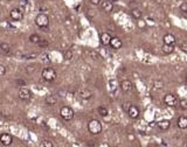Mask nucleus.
I'll list each match as a JSON object with an SVG mask.
<instances>
[{
	"mask_svg": "<svg viewBox=\"0 0 187 147\" xmlns=\"http://www.w3.org/2000/svg\"><path fill=\"white\" fill-rule=\"evenodd\" d=\"M109 1H111V2H115V1H117V0H109Z\"/></svg>",
	"mask_w": 187,
	"mask_h": 147,
	"instance_id": "4c0bfd02",
	"label": "nucleus"
},
{
	"mask_svg": "<svg viewBox=\"0 0 187 147\" xmlns=\"http://www.w3.org/2000/svg\"><path fill=\"white\" fill-rule=\"evenodd\" d=\"M5 75H6V67L0 63V77H2Z\"/></svg>",
	"mask_w": 187,
	"mask_h": 147,
	"instance_id": "c756f323",
	"label": "nucleus"
},
{
	"mask_svg": "<svg viewBox=\"0 0 187 147\" xmlns=\"http://www.w3.org/2000/svg\"><path fill=\"white\" fill-rule=\"evenodd\" d=\"M88 130L91 134H99L102 132V124L97 119H91L88 123Z\"/></svg>",
	"mask_w": 187,
	"mask_h": 147,
	"instance_id": "7ed1b4c3",
	"label": "nucleus"
},
{
	"mask_svg": "<svg viewBox=\"0 0 187 147\" xmlns=\"http://www.w3.org/2000/svg\"><path fill=\"white\" fill-rule=\"evenodd\" d=\"M179 106L183 110H187V98H184V99L179 100Z\"/></svg>",
	"mask_w": 187,
	"mask_h": 147,
	"instance_id": "bb28decb",
	"label": "nucleus"
},
{
	"mask_svg": "<svg viewBox=\"0 0 187 147\" xmlns=\"http://www.w3.org/2000/svg\"><path fill=\"white\" fill-rule=\"evenodd\" d=\"M111 35L109 34V33H102L101 34V37H99V40H101V43L103 44V46H110V41H111Z\"/></svg>",
	"mask_w": 187,
	"mask_h": 147,
	"instance_id": "f8f14e48",
	"label": "nucleus"
},
{
	"mask_svg": "<svg viewBox=\"0 0 187 147\" xmlns=\"http://www.w3.org/2000/svg\"><path fill=\"white\" fill-rule=\"evenodd\" d=\"M110 46L112 49H121L122 46H123V42L119 37H111V41H110Z\"/></svg>",
	"mask_w": 187,
	"mask_h": 147,
	"instance_id": "9b49d317",
	"label": "nucleus"
},
{
	"mask_svg": "<svg viewBox=\"0 0 187 147\" xmlns=\"http://www.w3.org/2000/svg\"><path fill=\"white\" fill-rule=\"evenodd\" d=\"M74 110L71 109V108H69V106H63L61 108V110H60V116L62 118L63 120H65V121H70V120H73V118H74Z\"/></svg>",
	"mask_w": 187,
	"mask_h": 147,
	"instance_id": "39448f33",
	"label": "nucleus"
},
{
	"mask_svg": "<svg viewBox=\"0 0 187 147\" xmlns=\"http://www.w3.org/2000/svg\"><path fill=\"white\" fill-rule=\"evenodd\" d=\"M56 103H58V98H56L55 95H49V96L46 97V104L47 105L52 106V105H55Z\"/></svg>",
	"mask_w": 187,
	"mask_h": 147,
	"instance_id": "aec40b11",
	"label": "nucleus"
},
{
	"mask_svg": "<svg viewBox=\"0 0 187 147\" xmlns=\"http://www.w3.org/2000/svg\"><path fill=\"white\" fill-rule=\"evenodd\" d=\"M101 1H102V0H90V2H91L93 5H99Z\"/></svg>",
	"mask_w": 187,
	"mask_h": 147,
	"instance_id": "c9c22d12",
	"label": "nucleus"
},
{
	"mask_svg": "<svg viewBox=\"0 0 187 147\" xmlns=\"http://www.w3.org/2000/svg\"><path fill=\"white\" fill-rule=\"evenodd\" d=\"M101 8L105 12V13H110V12H112V9H114V2H111V1H109V0H103V1H101Z\"/></svg>",
	"mask_w": 187,
	"mask_h": 147,
	"instance_id": "1a4fd4ad",
	"label": "nucleus"
},
{
	"mask_svg": "<svg viewBox=\"0 0 187 147\" xmlns=\"http://www.w3.org/2000/svg\"><path fill=\"white\" fill-rule=\"evenodd\" d=\"M37 46H40V47L45 48V47H47V46H48V41H47V40H45V39H40V41L37 42Z\"/></svg>",
	"mask_w": 187,
	"mask_h": 147,
	"instance_id": "c85d7f7f",
	"label": "nucleus"
},
{
	"mask_svg": "<svg viewBox=\"0 0 187 147\" xmlns=\"http://www.w3.org/2000/svg\"><path fill=\"white\" fill-rule=\"evenodd\" d=\"M0 49H1L2 53L9 54V52H11V46H9L8 43H6V42H1V43H0Z\"/></svg>",
	"mask_w": 187,
	"mask_h": 147,
	"instance_id": "412c9836",
	"label": "nucleus"
},
{
	"mask_svg": "<svg viewBox=\"0 0 187 147\" xmlns=\"http://www.w3.org/2000/svg\"><path fill=\"white\" fill-rule=\"evenodd\" d=\"M35 25L39 28H42V29L48 28V26H49V18H48V15L45 14V13L37 14L36 18H35Z\"/></svg>",
	"mask_w": 187,
	"mask_h": 147,
	"instance_id": "f03ea898",
	"label": "nucleus"
},
{
	"mask_svg": "<svg viewBox=\"0 0 187 147\" xmlns=\"http://www.w3.org/2000/svg\"><path fill=\"white\" fill-rule=\"evenodd\" d=\"M131 106V104L130 103H124L123 104V110H124L125 112H127V110H129V108Z\"/></svg>",
	"mask_w": 187,
	"mask_h": 147,
	"instance_id": "f704fd0d",
	"label": "nucleus"
},
{
	"mask_svg": "<svg viewBox=\"0 0 187 147\" xmlns=\"http://www.w3.org/2000/svg\"><path fill=\"white\" fill-rule=\"evenodd\" d=\"M177 124H178V127H179V128H181V130H186L187 128V117H185V116L179 117Z\"/></svg>",
	"mask_w": 187,
	"mask_h": 147,
	"instance_id": "a211bd4d",
	"label": "nucleus"
},
{
	"mask_svg": "<svg viewBox=\"0 0 187 147\" xmlns=\"http://www.w3.org/2000/svg\"><path fill=\"white\" fill-rule=\"evenodd\" d=\"M185 84H186V87H187V78L185 80Z\"/></svg>",
	"mask_w": 187,
	"mask_h": 147,
	"instance_id": "58836bf2",
	"label": "nucleus"
},
{
	"mask_svg": "<svg viewBox=\"0 0 187 147\" xmlns=\"http://www.w3.org/2000/svg\"><path fill=\"white\" fill-rule=\"evenodd\" d=\"M78 96H80V98H82V99H89V98L93 97V92H91L89 89H82V90L78 92Z\"/></svg>",
	"mask_w": 187,
	"mask_h": 147,
	"instance_id": "dca6fc26",
	"label": "nucleus"
},
{
	"mask_svg": "<svg viewBox=\"0 0 187 147\" xmlns=\"http://www.w3.org/2000/svg\"><path fill=\"white\" fill-rule=\"evenodd\" d=\"M40 41V36L37 34H32L29 36V42L31 43H34V44H37V42Z\"/></svg>",
	"mask_w": 187,
	"mask_h": 147,
	"instance_id": "b1692460",
	"label": "nucleus"
},
{
	"mask_svg": "<svg viewBox=\"0 0 187 147\" xmlns=\"http://www.w3.org/2000/svg\"><path fill=\"white\" fill-rule=\"evenodd\" d=\"M40 61L43 63V64H49L50 62H52V60H50V56L47 54V53H45V54H42L41 56H40Z\"/></svg>",
	"mask_w": 187,
	"mask_h": 147,
	"instance_id": "4be33fe9",
	"label": "nucleus"
},
{
	"mask_svg": "<svg viewBox=\"0 0 187 147\" xmlns=\"http://www.w3.org/2000/svg\"><path fill=\"white\" fill-rule=\"evenodd\" d=\"M131 15H132L133 19L139 20V19H142V16H143V12H142L139 8H132V9H131Z\"/></svg>",
	"mask_w": 187,
	"mask_h": 147,
	"instance_id": "6ab92c4d",
	"label": "nucleus"
},
{
	"mask_svg": "<svg viewBox=\"0 0 187 147\" xmlns=\"http://www.w3.org/2000/svg\"><path fill=\"white\" fill-rule=\"evenodd\" d=\"M73 56H74V54H73L71 50H65V53L63 54V57H64V60H67V61H70V60L73 59Z\"/></svg>",
	"mask_w": 187,
	"mask_h": 147,
	"instance_id": "a878e982",
	"label": "nucleus"
},
{
	"mask_svg": "<svg viewBox=\"0 0 187 147\" xmlns=\"http://www.w3.org/2000/svg\"><path fill=\"white\" fill-rule=\"evenodd\" d=\"M17 84L20 85V87H26V82H25L24 80H18V81H17Z\"/></svg>",
	"mask_w": 187,
	"mask_h": 147,
	"instance_id": "72a5a7b5",
	"label": "nucleus"
},
{
	"mask_svg": "<svg viewBox=\"0 0 187 147\" xmlns=\"http://www.w3.org/2000/svg\"><path fill=\"white\" fill-rule=\"evenodd\" d=\"M180 49H181V52L187 53V42H183V43L180 44Z\"/></svg>",
	"mask_w": 187,
	"mask_h": 147,
	"instance_id": "2f4dec72",
	"label": "nucleus"
},
{
	"mask_svg": "<svg viewBox=\"0 0 187 147\" xmlns=\"http://www.w3.org/2000/svg\"><path fill=\"white\" fill-rule=\"evenodd\" d=\"M20 8L22 11L27 9L28 8V0H20Z\"/></svg>",
	"mask_w": 187,
	"mask_h": 147,
	"instance_id": "cd10ccee",
	"label": "nucleus"
},
{
	"mask_svg": "<svg viewBox=\"0 0 187 147\" xmlns=\"http://www.w3.org/2000/svg\"><path fill=\"white\" fill-rule=\"evenodd\" d=\"M179 8H180V11H181L183 13H187V2H183V4H180Z\"/></svg>",
	"mask_w": 187,
	"mask_h": 147,
	"instance_id": "7c9ffc66",
	"label": "nucleus"
},
{
	"mask_svg": "<svg viewBox=\"0 0 187 147\" xmlns=\"http://www.w3.org/2000/svg\"><path fill=\"white\" fill-rule=\"evenodd\" d=\"M89 54L93 56L94 60H99V59H101V56H99L97 53H95V52H89Z\"/></svg>",
	"mask_w": 187,
	"mask_h": 147,
	"instance_id": "473e14b6",
	"label": "nucleus"
},
{
	"mask_svg": "<svg viewBox=\"0 0 187 147\" xmlns=\"http://www.w3.org/2000/svg\"><path fill=\"white\" fill-rule=\"evenodd\" d=\"M9 18L13 21H21L24 19V11L21 8H13L9 12Z\"/></svg>",
	"mask_w": 187,
	"mask_h": 147,
	"instance_id": "423d86ee",
	"label": "nucleus"
},
{
	"mask_svg": "<svg viewBox=\"0 0 187 147\" xmlns=\"http://www.w3.org/2000/svg\"><path fill=\"white\" fill-rule=\"evenodd\" d=\"M110 85H111V89H112V90L116 89V87H115V81H110Z\"/></svg>",
	"mask_w": 187,
	"mask_h": 147,
	"instance_id": "e433bc0d",
	"label": "nucleus"
},
{
	"mask_svg": "<svg viewBox=\"0 0 187 147\" xmlns=\"http://www.w3.org/2000/svg\"><path fill=\"white\" fill-rule=\"evenodd\" d=\"M40 147H54V144L50 140H43L40 143Z\"/></svg>",
	"mask_w": 187,
	"mask_h": 147,
	"instance_id": "393cba45",
	"label": "nucleus"
},
{
	"mask_svg": "<svg viewBox=\"0 0 187 147\" xmlns=\"http://www.w3.org/2000/svg\"><path fill=\"white\" fill-rule=\"evenodd\" d=\"M132 88H133V85H132L131 81L124 80V81L121 82V89H122L123 92H130V91L132 90Z\"/></svg>",
	"mask_w": 187,
	"mask_h": 147,
	"instance_id": "4468645a",
	"label": "nucleus"
},
{
	"mask_svg": "<svg viewBox=\"0 0 187 147\" xmlns=\"http://www.w3.org/2000/svg\"><path fill=\"white\" fill-rule=\"evenodd\" d=\"M164 103H165L167 106H170V108H175V106L179 105V99H178V97H177L175 95H173V93H167V95H165V97H164Z\"/></svg>",
	"mask_w": 187,
	"mask_h": 147,
	"instance_id": "20e7f679",
	"label": "nucleus"
},
{
	"mask_svg": "<svg viewBox=\"0 0 187 147\" xmlns=\"http://www.w3.org/2000/svg\"><path fill=\"white\" fill-rule=\"evenodd\" d=\"M0 144L2 146H11L13 144V137L9 133H2V134H0Z\"/></svg>",
	"mask_w": 187,
	"mask_h": 147,
	"instance_id": "6e6552de",
	"label": "nucleus"
},
{
	"mask_svg": "<svg viewBox=\"0 0 187 147\" xmlns=\"http://www.w3.org/2000/svg\"><path fill=\"white\" fill-rule=\"evenodd\" d=\"M41 75H42V78H43L45 81H47V82H54V81L56 80V77H58V74H56L55 69H53V68H50V67L43 68Z\"/></svg>",
	"mask_w": 187,
	"mask_h": 147,
	"instance_id": "f257e3e1",
	"label": "nucleus"
},
{
	"mask_svg": "<svg viewBox=\"0 0 187 147\" xmlns=\"http://www.w3.org/2000/svg\"><path fill=\"white\" fill-rule=\"evenodd\" d=\"M5 1H12V0H5Z\"/></svg>",
	"mask_w": 187,
	"mask_h": 147,
	"instance_id": "ea45409f",
	"label": "nucleus"
},
{
	"mask_svg": "<svg viewBox=\"0 0 187 147\" xmlns=\"http://www.w3.org/2000/svg\"><path fill=\"white\" fill-rule=\"evenodd\" d=\"M157 126H158L161 131H166V130H168V128H170V126H171V121H170L168 119H161V120H159V121L157 123Z\"/></svg>",
	"mask_w": 187,
	"mask_h": 147,
	"instance_id": "ddd939ff",
	"label": "nucleus"
},
{
	"mask_svg": "<svg viewBox=\"0 0 187 147\" xmlns=\"http://www.w3.org/2000/svg\"><path fill=\"white\" fill-rule=\"evenodd\" d=\"M18 96H19V98L21 100H29L32 98V96H33V93H32V91L28 88L21 87V89L19 90V95Z\"/></svg>",
	"mask_w": 187,
	"mask_h": 147,
	"instance_id": "0eeeda50",
	"label": "nucleus"
},
{
	"mask_svg": "<svg viewBox=\"0 0 187 147\" xmlns=\"http://www.w3.org/2000/svg\"><path fill=\"white\" fill-rule=\"evenodd\" d=\"M161 50H163V53H164V54L170 55V54H172V53H173V50H174V46H173V44H166V43H164V44H163V47H161Z\"/></svg>",
	"mask_w": 187,
	"mask_h": 147,
	"instance_id": "f3484780",
	"label": "nucleus"
},
{
	"mask_svg": "<svg viewBox=\"0 0 187 147\" xmlns=\"http://www.w3.org/2000/svg\"><path fill=\"white\" fill-rule=\"evenodd\" d=\"M97 111H98V113H99L102 117H106V116L109 115L108 109H106V108H104V106H99V108L97 109Z\"/></svg>",
	"mask_w": 187,
	"mask_h": 147,
	"instance_id": "5701e85b",
	"label": "nucleus"
},
{
	"mask_svg": "<svg viewBox=\"0 0 187 147\" xmlns=\"http://www.w3.org/2000/svg\"><path fill=\"white\" fill-rule=\"evenodd\" d=\"M163 41H164V43H166V44H173L174 46V43H175V36L173 35V34H165L164 35V37H163Z\"/></svg>",
	"mask_w": 187,
	"mask_h": 147,
	"instance_id": "2eb2a0df",
	"label": "nucleus"
},
{
	"mask_svg": "<svg viewBox=\"0 0 187 147\" xmlns=\"http://www.w3.org/2000/svg\"><path fill=\"white\" fill-rule=\"evenodd\" d=\"M127 115H129V117L131 118V119H137V118L139 117V110H138V108L134 106V105H131L129 108V110H127Z\"/></svg>",
	"mask_w": 187,
	"mask_h": 147,
	"instance_id": "9d476101",
	"label": "nucleus"
}]
</instances>
